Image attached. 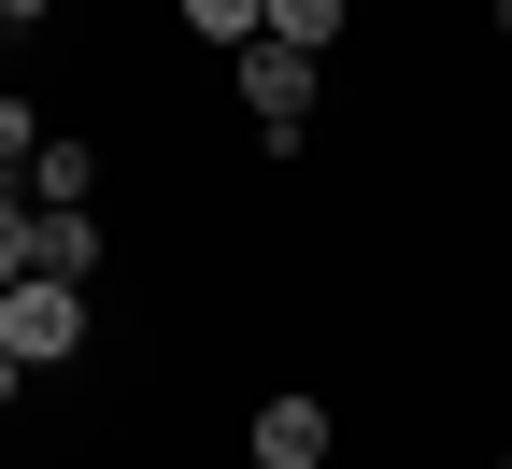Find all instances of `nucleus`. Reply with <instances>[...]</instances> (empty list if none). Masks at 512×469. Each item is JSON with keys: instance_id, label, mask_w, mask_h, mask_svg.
Masks as SVG:
<instances>
[{"instance_id": "nucleus-1", "label": "nucleus", "mask_w": 512, "mask_h": 469, "mask_svg": "<svg viewBox=\"0 0 512 469\" xmlns=\"http://www.w3.org/2000/svg\"><path fill=\"white\" fill-rule=\"evenodd\" d=\"M0 342H15V370H72L86 356V285L15 271V285H0Z\"/></svg>"}, {"instance_id": "nucleus-2", "label": "nucleus", "mask_w": 512, "mask_h": 469, "mask_svg": "<svg viewBox=\"0 0 512 469\" xmlns=\"http://www.w3.org/2000/svg\"><path fill=\"white\" fill-rule=\"evenodd\" d=\"M328 441H342V427H328V398H299V384H285V398H256V427H242L256 469H328Z\"/></svg>"}, {"instance_id": "nucleus-3", "label": "nucleus", "mask_w": 512, "mask_h": 469, "mask_svg": "<svg viewBox=\"0 0 512 469\" xmlns=\"http://www.w3.org/2000/svg\"><path fill=\"white\" fill-rule=\"evenodd\" d=\"M228 86H242V114H313V57H299V43H271V29H256V43L228 57Z\"/></svg>"}, {"instance_id": "nucleus-4", "label": "nucleus", "mask_w": 512, "mask_h": 469, "mask_svg": "<svg viewBox=\"0 0 512 469\" xmlns=\"http://www.w3.org/2000/svg\"><path fill=\"white\" fill-rule=\"evenodd\" d=\"M15 185L43 199V214H86V199H100V143H86V128H43V157H29Z\"/></svg>"}, {"instance_id": "nucleus-5", "label": "nucleus", "mask_w": 512, "mask_h": 469, "mask_svg": "<svg viewBox=\"0 0 512 469\" xmlns=\"http://www.w3.org/2000/svg\"><path fill=\"white\" fill-rule=\"evenodd\" d=\"M29 256H43V199H29L15 171H0V285H15V271H29Z\"/></svg>"}, {"instance_id": "nucleus-6", "label": "nucleus", "mask_w": 512, "mask_h": 469, "mask_svg": "<svg viewBox=\"0 0 512 469\" xmlns=\"http://www.w3.org/2000/svg\"><path fill=\"white\" fill-rule=\"evenodd\" d=\"M185 29H200V43H214V57H242V43H256V29H271V0H185Z\"/></svg>"}, {"instance_id": "nucleus-7", "label": "nucleus", "mask_w": 512, "mask_h": 469, "mask_svg": "<svg viewBox=\"0 0 512 469\" xmlns=\"http://www.w3.org/2000/svg\"><path fill=\"white\" fill-rule=\"evenodd\" d=\"M29 271H57V285H86V271H100V228H86V214H43V256H29Z\"/></svg>"}, {"instance_id": "nucleus-8", "label": "nucleus", "mask_w": 512, "mask_h": 469, "mask_svg": "<svg viewBox=\"0 0 512 469\" xmlns=\"http://www.w3.org/2000/svg\"><path fill=\"white\" fill-rule=\"evenodd\" d=\"M271 43H299V57H328V43H342V0H271Z\"/></svg>"}, {"instance_id": "nucleus-9", "label": "nucleus", "mask_w": 512, "mask_h": 469, "mask_svg": "<svg viewBox=\"0 0 512 469\" xmlns=\"http://www.w3.org/2000/svg\"><path fill=\"white\" fill-rule=\"evenodd\" d=\"M29 157H43V114H29L15 86H0V171H29Z\"/></svg>"}, {"instance_id": "nucleus-10", "label": "nucleus", "mask_w": 512, "mask_h": 469, "mask_svg": "<svg viewBox=\"0 0 512 469\" xmlns=\"http://www.w3.org/2000/svg\"><path fill=\"white\" fill-rule=\"evenodd\" d=\"M43 15H57V0H0V29H43Z\"/></svg>"}, {"instance_id": "nucleus-11", "label": "nucleus", "mask_w": 512, "mask_h": 469, "mask_svg": "<svg viewBox=\"0 0 512 469\" xmlns=\"http://www.w3.org/2000/svg\"><path fill=\"white\" fill-rule=\"evenodd\" d=\"M15 384H29V370H15V342H0V413H15Z\"/></svg>"}, {"instance_id": "nucleus-12", "label": "nucleus", "mask_w": 512, "mask_h": 469, "mask_svg": "<svg viewBox=\"0 0 512 469\" xmlns=\"http://www.w3.org/2000/svg\"><path fill=\"white\" fill-rule=\"evenodd\" d=\"M498 43H512V0H498Z\"/></svg>"}, {"instance_id": "nucleus-13", "label": "nucleus", "mask_w": 512, "mask_h": 469, "mask_svg": "<svg viewBox=\"0 0 512 469\" xmlns=\"http://www.w3.org/2000/svg\"><path fill=\"white\" fill-rule=\"evenodd\" d=\"M0 43H15V29H0Z\"/></svg>"}, {"instance_id": "nucleus-14", "label": "nucleus", "mask_w": 512, "mask_h": 469, "mask_svg": "<svg viewBox=\"0 0 512 469\" xmlns=\"http://www.w3.org/2000/svg\"><path fill=\"white\" fill-rule=\"evenodd\" d=\"M242 469H256V455H242Z\"/></svg>"}]
</instances>
